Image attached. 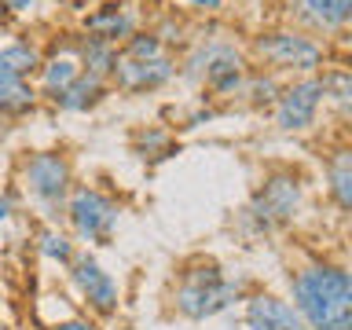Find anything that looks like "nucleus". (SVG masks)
Wrapping results in <instances>:
<instances>
[{"instance_id": "nucleus-27", "label": "nucleus", "mask_w": 352, "mask_h": 330, "mask_svg": "<svg viewBox=\"0 0 352 330\" xmlns=\"http://www.w3.org/2000/svg\"><path fill=\"white\" fill-rule=\"evenodd\" d=\"M52 330H99V323L92 316H70V319H59Z\"/></svg>"}, {"instance_id": "nucleus-15", "label": "nucleus", "mask_w": 352, "mask_h": 330, "mask_svg": "<svg viewBox=\"0 0 352 330\" xmlns=\"http://www.w3.org/2000/svg\"><path fill=\"white\" fill-rule=\"evenodd\" d=\"M323 184H327V198L338 209H345L352 202V136L338 140L323 154Z\"/></svg>"}, {"instance_id": "nucleus-30", "label": "nucleus", "mask_w": 352, "mask_h": 330, "mask_svg": "<svg viewBox=\"0 0 352 330\" xmlns=\"http://www.w3.org/2000/svg\"><path fill=\"white\" fill-rule=\"evenodd\" d=\"M213 118H217V110H213V107H198V110H195V114H191V118H187V125H191V129H195V125H202V121H213Z\"/></svg>"}, {"instance_id": "nucleus-24", "label": "nucleus", "mask_w": 352, "mask_h": 330, "mask_svg": "<svg viewBox=\"0 0 352 330\" xmlns=\"http://www.w3.org/2000/svg\"><path fill=\"white\" fill-rule=\"evenodd\" d=\"M162 52H165V44L151 26H140L125 44H121V55H125V59H154V55H162Z\"/></svg>"}, {"instance_id": "nucleus-10", "label": "nucleus", "mask_w": 352, "mask_h": 330, "mask_svg": "<svg viewBox=\"0 0 352 330\" xmlns=\"http://www.w3.org/2000/svg\"><path fill=\"white\" fill-rule=\"evenodd\" d=\"M180 77V63L173 52H162L154 59H125L121 55L114 74H110V88L125 96H147V92H162Z\"/></svg>"}, {"instance_id": "nucleus-21", "label": "nucleus", "mask_w": 352, "mask_h": 330, "mask_svg": "<svg viewBox=\"0 0 352 330\" xmlns=\"http://www.w3.org/2000/svg\"><path fill=\"white\" fill-rule=\"evenodd\" d=\"M132 154H136L140 162H165V158H173L176 154V140H173V132L169 129H162V125H140L136 132H132Z\"/></svg>"}, {"instance_id": "nucleus-11", "label": "nucleus", "mask_w": 352, "mask_h": 330, "mask_svg": "<svg viewBox=\"0 0 352 330\" xmlns=\"http://www.w3.org/2000/svg\"><path fill=\"white\" fill-rule=\"evenodd\" d=\"M143 26L136 4H129V0H103V4L88 8L81 22H77V33H85V37H96V41H107V44H125L132 33Z\"/></svg>"}, {"instance_id": "nucleus-17", "label": "nucleus", "mask_w": 352, "mask_h": 330, "mask_svg": "<svg viewBox=\"0 0 352 330\" xmlns=\"http://www.w3.org/2000/svg\"><path fill=\"white\" fill-rule=\"evenodd\" d=\"M74 59L81 66V74L110 81V74H114V66L121 59V48L107 41H96V37H85V33H74Z\"/></svg>"}, {"instance_id": "nucleus-23", "label": "nucleus", "mask_w": 352, "mask_h": 330, "mask_svg": "<svg viewBox=\"0 0 352 330\" xmlns=\"http://www.w3.org/2000/svg\"><path fill=\"white\" fill-rule=\"evenodd\" d=\"M0 59H4L15 74H22V77H37V70H41V63H44V48L37 41H30V37H15V41H8L4 48H0Z\"/></svg>"}, {"instance_id": "nucleus-12", "label": "nucleus", "mask_w": 352, "mask_h": 330, "mask_svg": "<svg viewBox=\"0 0 352 330\" xmlns=\"http://www.w3.org/2000/svg\"><path fill=\"white\" fill-rule=\"evenodd\" d=\"M242 323H246V330H308L301 312L290 305V297L272 290H253L242 301Z\"/></svg>"}, {"instance_id": "nucleus-8", "label": "nucleus", "mask_w": 352, "mask_h": 330, "mask_svg": "<svg viewBox=\"0 0 352 330\" xmlns=\"http://www.w3.org/2000/svg\"><path fill=\"white\" fill-rule=\"evenodd\" d=\"M66 275H70L77 301L88 308L92 319H114L121 312V286L92 250H77V257L66 268Z\"/></svg>"}, {"instance_id": "nucleus-29", "label": "nucleus", "mask_w": 352, "mask_h": 330, "mask_svg": "<svg viewBox=\"0 0 352 330\" xmlns=\"http://www.w3.org/2000/svg\"><path fill=\"white\" fill-rule=\"evenodd\" d=\"M195 11H202V15H217L220 8H224V0H191Z\"/></svg>"}, {"instance_id": "nucleus-2", "label": "nucleus", "mask_w": 352, "mask_h": 330, "mask_svg": "<svg viewBox=\"0 0 352 330\" xmlns=\"http://www.w3.org/2000/svg\"><path fill=\"white\" fill-rule=\"evenodd\" d=\"M250 297L246 275H228L213 257H187L173 275L169 308L187 323H206L213 316H224L228 308L242 305Z\"/></svg>"}, {"instance_id": "nucleus-33", "label": "nucleus", "mask_w": 352, "mask_h": 330, "mask_svg": "<svg viewBox=\"0 0 352 330\" xmlns=\"http://www.w3.org/2000/svg\"><path fill=\"white\" fill-rule=\"evenodd\" d=\"M0 330H8V323H4V319H0Z\"/></svg>"}, {"instance_id": "nucleus-3", "label": "nucleus", "mask_w": 352, "mask_h": 330, "mask_svg": "<svg viewBox=\"0 0 352 330\" xmlns=\"http://www.w3.org/2000/svg\"><path fill=\"white\" fill-rule=\"evenodd\" d=\"M308 198V184L305 173L294 165H275L261 176V184L253 187L250 202L239 213V228L246 235L261 239V235H279L301 217Z\"/></svg>"}, {"instance_id": "nucleus-9", "label": "nucleus", "mask_w": 352, "mask_h": 330, "mask_svg": "<svg viewBox=\"0 0 352 330\" xmlns=\"http://www.w3.org/2000/svg\"><path fill=\"white\" fill-rule=\"evenodd\" d=\"M319 110H323V74H305L283 85L272 107V121L283 136H301V132L316 129Z\"/></svg>"}, {"instance_id": "nucleus-6", "label": "nucleus", "mask_w": 352, "mask_h": 330, "mask_svg": "<svg viewBox=\"0 0 352 330\" xmlns=\"http://www.w3.org/2000/svg\"><path fill=\"white\" fill-rule=\"evenodd\" d=\"M246 59H253L261 70L272 74H290V77H305V74H323L327 70V44L294 22L286 26H268L250 41Z\"/></svg>"}, {"instance_id": "nucleus-20", "label": "nucleus", "mask_w": 352, "mask_h": 330, "mask_svg": "<svg viewBox=\"0 0 352 330\" xmlns=\"http://www.w3.org/2000/svg\"><path fill=\"white\" fill-rule=\"evenodd\" d=\"M279 92H283L279 74L253 66V70H246V81H242L239 99H242V103H246L250 110H272V107H275V99H279Z\"/></svg>"}, {"instance_id": "nucleus-25", "label": "nucleus", "mask_w": 352, "mask_h": 330, "mask_svg": "<svg viewBox=\"0 0 352 330\" xmlns=\"http://www.w3.org/2000/svg\"><path fill=\"white\" fill-rule=\"evenodd\" d=\"M154 33L162 37V44H165V52L173 48V44H187V22L184 19H176V15H165L158 26H151Z\"/></svg>"}, {"instance_id": "nucleus-13", "label": "nucleus", "mask_w": 352, "mask_h": 330, "mask_svg": "<svg viewBox=\"0 0 352 330\" xmlns=\"http://www.w3.org/2000/svg\"><path fill=\"white\" fill-rule=\"evenodd\" d=\"M77 74H81V66H77V59H74V33H70L63 48L44 52V63H41L37 77H33L41 103H52V99L59 96L66 85H74V81H77Z\"/></svg>"}, {"instance_id": "nucleus-32", "label": "nucleus", "mask_w": 352, "mask_h": 330, "mask_svg": "<svg viewBox=\"0 0 352 330\" xmlns=\"http://www.w3.org/2000/svg\"><path fill=\"white\" fill-rule=\"evenodd\" d=\"M74 11H88V8H96V4H103V0H66Z\"/></svg>"}, {"instance_id": "nucleus-7", "label": "nucleus", "mask_w": 352, "mask_h": 330, "mask_svg": "<svg viewBox=\"0 0 352 330\" xmlns=\"http://www.w3.org/2000/svg\"><path fill=\"white\" fill-rule=\"evenodd\" d=\"M121 213L125 206L118 202L110 191L96 184H77L70 198H66V231L74 235L77 246L85 250H99V246H110L118 235V224H121Z\"/></svg>"}, {"instance_id": "nucleus-4", "label": "nucleus", "mask_w": 352, "mask_h": 330, "mask_svg": "<svg viewBox=\"0 0 352 330\" xmlns=\"http://www.w3.org/2000/svg\"><path fill=\"white\" fill-rule=\"evenodd\" d=\"M246 70H250V59H246V48L231 37H217L209 30V37H195L187 44L184 59H180V77L191 81L198 88H206L209 96L202 99H217V96H239L242 92V81H246Z\"/></svg>"}, {"instance_id": "nucleus-28", "label": "nucleus", "mask_w": 352, "mask_h": 330, "mask_svg": "<svg viewBox=\"0 0 352 330\" xmlns=\"http://www.w3.org/2000/svg\"><path fill=\"white\" fill-rule=\"evenodd\" d=\"M30 8H33V0H0V11H8V15H22Z\"/></svg>"}, {"instance_id": "nucleus-22", "label": "nucleus", "mask_w": 352, "mask_h": 330, "mask_svg": "<svg viewBox=\"0 0 352 330\" xmlns=\"http://www.w3.org/2000/svg\"><path fill=\"white\" fill-rule=\"evenodd\" d=\"M37 253L48 264H59V268H70L74 264V257H77V242H74V235L66 228H59V224H44L41 231H37Z\"/></svg>"}, {"instance_id": "nucleus-16", "label": "nucleus", "mask_w": 352, "mask_h": 330, "mask_svg": "<svg viewBox=\"0 0 352 330\" xmlns=\"http://www.w3.org/2000/svg\"><path fill=\"white\" fill-rule=\"evenodd\" d=\"M110 92H114L110 81H99V77H92V74H77V81L66 85L48 107L59 110V114H88V110L103 107Z\"/></svg>"}, {"instance_id": "nucleus-19", "label": "nucleus", "mask_w": 352, "mask_h": 330, "mask_svg": "<svg viewBox=\"0 0 352 330\" xmlns=\"http://www.w3.org/2000/svg\"><path fill=\"white\" fill-rule=\"evenodd\" d=\"M290 15L308 33H341L338 0H290Z\"/></svg>"}, {"instance_id": "nucleus-26", "label": "nucleus", "mask_w": 352, "mask_h": 330, "mask_svg": "<svg viewBox=\"0 0 352 330\" xmlns=\"http://www.w3.org/2000/svg\"><path fill=\"white\" fill-rule=\"evenodd\" d=\"M15 213H19V202H15V191H0V228L4 224H11V220H15Z\"/></svg>"}, {"instance_id": "nucleus-5", "label": "nucleus", "mask_w": 352, "mask_h": 330, "mask_svg": "<svg viewBox=\"0 0 352 330\" xmlns=\"http://www.w3.org/2000/svg\"><path fill=\"white\" fill-rule=\"evenodd\" d=\"M15 180L22 195L41 209L44 224H59L66 213V198L77 187L74 180V162L63 147L48 151H26L15 162Z\"/></svg>"}, {"instance_id": "nucleus-14", "label": "nucleus", "mask_w": 352, "mask_h": 330, "mask_svg": "<svg viewBox=\"0 0 352 330\" xmlns=\"http://www.w3.org/2000/svg\"><path fill=\"white\" fill-rule=\"evenodd\" d=\"M41 110V96H37V85L30 77L15 74L11 66L0 59V118H8L11 125L30 114Z\"/></svg>"}, {"instance_id": "nucleus-31", "label": "nucleus", "mask_w": 352, "mask_h": 330, "mask_svg": "<svg viewBox=\"0 0 352 330\" xmlns=\"http://www.w3.org/2000/svg\"><path fill=\"white\" fill-rule=\"evenodd\" d=\"M338 15H341V30H352V0H338Z\"/></svg>"}, {"instance_id": "nucleus-18", "label": "nucleus", "mask_w": 352, "mask_h": 330, "mask_svg": "<svg viewBox=\"0 0 352 330\" xmlns=\"http://www.w3.org/2000/svg\"><path fill=\"white\" fill-rule=\"evenodd\" d=\"M323 103L338 125L352 129V66H327L323 70Z\"/></svg>"}, {"instance_id": "nucleus-1", "label": "nucleus", "mask_w": 352, "mask_h": 330, "mask_svg": "<svg viewBox=\"0 0 352 330\" xmlns=\"http://www.w3.org/2000/svg\"><path fill=\"white\" fill-rule=\"evenodd\" d=\"M286 286L308 330H352V268L330 257H308L290 268Z\"/></svg>"}]
</instances>
